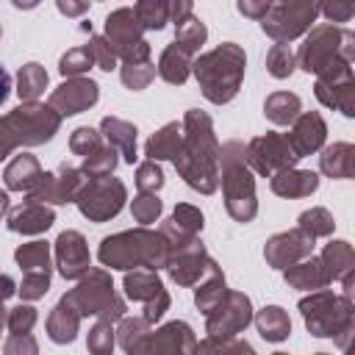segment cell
Here are the masks:
<instances>
[{"label": "cell", "instance_id": "6da1fadb", "mask_svg": "<svg viewBox=\"0 0 355 355\" xmlns=\"http://www.w3.org/2000/svg\"><path fill=\"white\" fill-rule=\"evenodd\" d=\"M8 89H11V78H8V72L0 67V105H3V100L8 97Z\"/></svg>", "mask_w": 355, "mask_h": 355}]
</instances>
